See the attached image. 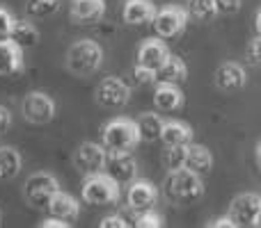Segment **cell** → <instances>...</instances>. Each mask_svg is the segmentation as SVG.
Listing matches in <instances>:
<instances>
[{
    "label": "cell",
    "instance_id": "obj_1",
    "mask_svg": "<svg viewBox=\"0 0 261 228\" xmlns=\"http://www.w3.org/2000/svg\"><path fill=\"white\" fill-rule=\"evenodd\" d=\"M165 197L176 206H193L204 197V180L202 174L181 167V169L167 171L165 178Z\"/></svg>",
    "mask_w": 261,
    "mask_h": 228
},
{
    "label": "cell",
    "instance_id": "obj_2",
    "mask_svg": "<svg viewBox=\"0 0 261 228\" xmlns=\"http://www.w3.org/2000/svg\"><path fill=\"white\" fill-rule=\"evenodd\" d=\"M142 142L138 121L128 116L110 119L101 128V144L108 148V153H133L135 146Z\"/></svg>",
    "mask_w": 261,
    "mask_h": 228
},
{
    "label": "cell",
    "instance_id": "obj_3",
    "mask_svg": "<svg viewBox=\"0 0 261 228\" xmlns=\"http://www.w3.org/2000/svg\"><path fill=\"white\" fill-rule=\"evenodd\" d=\"M64 64H67V71L76 78L92 76L103 64V48L92 39H78L69 46Z\"/></svg>",
    "mask_w": 261,
    "mask_h": 228
},
{
    "label": "cell",
    "instance_id": "obj_4",
    "mask_svg": "<svg viewBox=\"0 0 261 228\" xmlns=\"http://www.w3.org/2000/svg\"><path fill=\"white\" fill-rule=\"evenodd\" d=\"M81 194L83 201L90 206H115L122 197V185L108 171H99V174L85 176Z\"/></svg>",
    "mask_w": 261,
    "mask_h": 228
},
{
    "label": "cell",
    "instance_id": "obj_5",
    "mask_svg": "<svg viewBox=\"0 0 261 228\" xmlns=\"http://www.w3.org/2000/svg\"><path fill=\"white\" fill-rule=\"evenodd\" d=\"M58 192H60V180L48 171H37L23 185V199L28 201V206L37 208V210L48 208L50 199Z\"/></svg>",
    "mask_w": 261,
    "mask_h": 228
},
{
    "label": "cell",
    "instance_id": "obj_6",
    "mask_svg": "<svg viewBox=\"0 0 261 228\" xmlns=\"http://www.w3.org/2000/svg\"><path fill=\"white\" fill-rule=\"evenodd\" d=\"M190 14L188 7H181V5H165L156 12L153 18V32L163 39H176L179 35H184V30L188 27Z\"/></svg>",
    "mask_w": 261,
    "mask_h": 228
},
{
    "label": "cell",
    "instance_id": "obj_7",
    "mask_svg": "<svg viewBox=\"0 0 261 228\" xmlns=\"http://www.w3.org/2000/svg\"><path fill=\"white\" fill-rule=\"evenodd\" d=\"M21 112H23V119L28 123H35V125H46L55 119V112H58V105L55 101L50 99L46 91H28L25 99L21 103Z\"/></svg>",
    "mask_w": 261,
    "mask_h": 228
},
{
    "label": "cell",
    "instance_id": "obj_8",
    "mask_svg": "<svg viewBox=\"0 0 261 228\" xmlns=\"http://www.w3.org/2000/svg\"><path fill=\"white\" fill-rule=\"evenodd\" d=\"M106 162H108V148L99 142H83L73 153V167L83 176L106 171Z\"/></svg>",
    "mask_w": 261,
    "mask_h": 228
},
{
    "label": "cell",
    "instance_id": "obj_9",
    "mask_svg": "<svg viewBox=\"0 0 261 228\" xmlns=\"http://www.w3.org/2000/svg\"><path fill=\"white\" fill-rule=\"evenodd\" d=\"M94 101L101 108H124L130 101V87L126 85V80L117 76H108L96 85L94 89Z\"/></svg>",
    "mask_w": 261,
    "mask_h": 228
},
{
    "label": "cell",
    "instance_id": "obj_10",
    "mask_svg": "<svg viewBox=\"0 0 261 228\" xmlns=\"http://www.w3.org/2000/svg\"><path fill=\"white\" fill-rule=\"evenodd\" d=\"M213 82H216V89L222 91V94H234V91H241L248 82V71H245L243 64L239 62H222L218 67L216 76H213Z\"/></svg>",
    "mask_w": 261,
    "mask_h": 228
},
{
    "label": "cell",
    "instance_id": "obj_11",
    "mask_svg": "<svg viewBox=\"0 0 261 228\" xmlns=\"http://www.w3.org/2000/svg\"><path fill=\"white\" fill-rule=\"evenodd\" d=\"M158 201V189L151 180L147 178H135L133 183H128V189H126V203L128 208L138 215L142 210H149L153 208Z\"/></svg>",
    "mask_w": 261,
    "mask_h": 228
},
{
    "label": "cell",
    "instance_id": "obj_12",
    "mask_svg": "<svg viewBox=\"0 0 261 228\" xmlns=\"http://www.w3.org/2000/svg\"><path fill=\"white\" fill-rule=\"evenodd\" d=\"M261 210V197L257 192H243L229 203V215L236 226H254Z\"/></svg>",
    "mask_w": 261,
    "mask_h": 228
},
{
    "label": "cell",
    "instance_id": "obj_13",
    "mask_svg": "<svg viewBox=\"0 0 261 228\" xmlns=\"http://www.w3.org/2000/svg\"><path fill=\"white\" fill-rule=\"evenodd\" d=\"M170 55L172 53H170V48H167V44L163 41V37L156 35L153 39H144L142 44H140L135 64H142V67L158 71V69L167 62V57H170Z\"/></svg>",
    "mask_w": 261,
    "mask_h": 228
},
{
    "label": "cell",
    "instance_id": "obj_14",
    "mask_svg": "<svg viewBox=\"0 0 261 228\" xmlns=\"http://www.w3.org/2000/svg\"><path fill=\"white\" fill-rule=\"evenodd\" d=\"M25 71L23 48L12 39H0V76L16 78Z\"/></svg>",
    "mask_w": 261,
    "mask_h": 228
},
{
    "label": "cell",
    "instance_id": "obj_15",
    "mask_svg": "<svg viewBox=\"0 0 261 228\" xmlns=\"http://www.w3.org/2000/svg\"><path fill=\"white\" fill-rule=\"evenodd\" d=\"M186 103V94L181 91L179 85L174 82H156V89H153V105H156L158 112H179Z\"/></svg>",
    "mask_w": 261,
    "mask_h": 228
},
{
    "label": "cell",
    "instance_id": "obj_16",
    "mask_svg": "<svg viewBox=\"0 0 261 228\" xmlns=\"http://www.w3.org/2000/svg\"><path fill=\"white\" fill-rule=\"evenodd\" d=\"M106 171L119 185H128L138 178V162H135V157L130 153H108Z\"/></svg>",
    "mask_w": 261,
    "mask_h": 228
},
{
    "label": "cell",
    "instance_id": "obj_17",
    "mask_svg": "<svg viewBox=\"0 0 261 228\" xmlns=\"http://www.w3.org/2000/svg\"><path fill=\"white\" fill-rule=\"evenodd\" d=\"M106 14V0H71L69 16L78 25H94Z\"/></svg>",
    "mask_w": 261,
    "mask_h": 228
},
{
    "label": "cell",
    "instance_id": "obj_18",
    "mask_svg": "<svg viewBox=\"0 0 261 228\" xmlns=\"http://www.w3.org/2000/svg\"><path fill=\"white\" fill-rule=\"evenodd\" d=\"M156 12L158 9L153 0H126L122 9V18L128 25H151Z\"/></svg>",
    "mask_w": 261,
    "mask_h": 228
},
{
    "label": "cell",
    "instance_id": "obj_19",
    "mask_svg": "<svg viewBox=\"0 0 261 228\" xmlns=\"http://www.w3.org/2000/svg\"><path fill=\"white\" fill-rule=\"evenodd\" d=\"M46 210H48V215L58 217V219L67 221V224H73V221L81 217V201H78L76 197H71V194L60 189V192L50 199Z\"/></svg>",
    "mask_w": 261,
    "mask_h": 228
},
{
    "label": "cell",
    "instance_id": "obj_20",
    "mask_svg": "<svg viewBox=\"0 0 261 228\" xmlns=\"http://www.w3.org/2000/svg\"><path fill=\"white\" fill-rule=\"evenodd\" d=\"M161 142L165 146H181V144H190L193 142V128L186 121L179 119H170L165 121L161 133Z\"/></svg>",
    "mask_w": 261,
    "mask_h": 228
},
{
    "label": "cell",
    "instance_id": "obj_21",
    "mask_svg": "<svg viewBox=\"0 0 261 228\" xmlns=\"http://www.w3.org/2000/svg\"><path fill=\"white\" fill-rule=\"evenodd\" d=\"M186 167L197 174L206 176L208 171L213 169V153L208 151L204 144H195L190 142L188 144V160H186Z\"/></svg>",
    "mask_w": 261,
    "mask_h": 228
},
{
    "label": "cell",
    "instance_id": "obj_22",
    "mask_svg": "<svg viewBox=\"0 0 261 228\" xmlns=\"http://www.w3.org/2000/svg\"><path fill=\"white\" fill-rule=\"evenodd\" d=\"M23 157L14 146H0V183L12 180L21 174Z\"/></svg>",
    "mask_w": 261,
    "mask_h": 228
},
{
    "label": "cell",
    "instance_id": "obj_23",
    "mask_svg": "<svg viewBox=\"0 0 261 228\" xmlns=\"http://www.w3.org/2000/svg\"><path fill=\"white\" fill-rule=\"evenodd\" d=\"M188 78V67L181 57L176 55H170L167 62L158 69V82H174V85H181Z\"/></svg>",
    "mask_w": 261,
    "mask_h": 228
},
{
    "label": "cell",
    "instance_id": "obj_24",
    "mask_svg": "<svg viewBox=\"0 0 261 228\" xmlns=\"http://www.w3.org/2000/svg\"><path fill=\"white\" fill-rule=\"evenodd\" d=\"M135 121H138V128H140V137H142V142H156V139H161L165 119H163L158 112H144V114H140Z\"/></svg>",
    "mask_w": 261,
    "mask_h": 228
},
{
    "label": "cell",
    "instance_id": "obj_25",
    "mask_svg": "<svg viewBox=\"0 0 261 228\" xmlns=\"http://www.w3.org/2000/svg\"><path fill=\"white\" fill-rule=\"evenodd\" d=\"M9 39L16 41L21 48H32V46L39 44V30L32 21H18L16 18V25H14Z\"/></svg>",
    "mask_w": 261,
    "mask_h": 228
},
{
    "label": "cell",
    "instance_id": "obj_26",
    "mask_svg": "<svg viewBox=\"0 0 261 228\" xmlns=\"http://www.w3.org/2000/svg\"><path fill=\"white\" fill-rule=\"evenodd\" d=\"M186 160H188V144H181V146H165V151H163V155H161V162L167 171L186 167Z\"/></svg>",
    "mask_w": 261,
    "mask_h": 228
},
{
    "label": "cell",
    "instance_id": "obj_27",
    "mask_svg": "<svg viewBox=\"0 0 261 228\" xmlns=\"http://www.w3.org/2000/svg\"><path fill=\"white\" fill-rule=\"evenodd\" d=\"M188 14L195 21H211L218 16L216 0H188Z\"/></svg>",
    "mask_w": 261,
    "mask_h": 228
},
{
    "label": "cell",
    "instance_id": "obj_28",
    "mask_svg": "<svg viewBox=\"0 0 261 228\" xmlns=\"http://www.w3.org/2000/svg\"><path fill=\"white\" fill-rule=\"evenodd\" d=\"M60 7H62V0H28V5H25L28 14L35 18L53 16Z\"/></svg>",
    "mask_w": 261,
    "mask_h": 228
},
{
    "label": "cell",
    "instance_id": "obj_29",
    "mask_svg": "<svg viewBox=\"0 0 261 228\" xmlns=\"http://www.w3.org/2000/svg\"><path fill=\"white\" fill-rule=\"evenodd\" d=\"M165 221H163V217L158 215L153 208H149V210H142L138 212V217H135V228H161Z\"/></svg>",
    "mask_w": 261,
    "mask_h": 228
},
{
    "label": "cell",
    "instance_id": "obj_30",
    "mask_svg": "<svg viewBox=\"0 0 261 228\" xmlns=\"http://www.w3.org/2000/svg\"><path fill=\"white\" fill-rule=\"evenodd\" d=\"M133 78H135L138 85H156L158 82V71L142 67V64H135L133 67Z\"/></svg>",
    "mask_w": 261,
    "mask_h": 228
},
{
    "label": "cell",
    "instance_id": "obj_31",
    "mask_svg": "<svg viewBox=\"0 0 261 228\" xmlns=\"http://www.w3.org/2000/svg\"><path fill=\"white\" fill-rule=\"evenodd\" d=\"M14 25H16V16H14L9 9L0 7V39H9Z\"/></svg>",
    "mask_w": 261,
    "mask_h": 228
},
{
    "label": "cell",
    "instance_id": "obj_32",
    "mask_svg": "<svg viewBox=\"0 0 261 228\" xmlns=\"http://www.w3.org/2000/svg\"><path fill=\"white\" fill-rule=\"evenodd\" d=\"M245 57H248V62L252 64V67L261 69V35H257L248 44V48H245Z\"/></svg>",
    "mask_w": 261,
    "mask_h": 228
},
{
    "label": "cell",
    "instance_id": "obj_33",
    "mask_svg": "<svg viewBox=\"0 0 261 228\" xmlns=\"http://www.w3.org/2000/svg\"><path fill=\"white\" fill-rule=\"evenodd\" d=\"M218 7V16H231V14H239L243 7V0H216Z\"/></svg>",
    "mask_w": 261,
    "mask_h": 228
},
{
    "label": "cell",
    "instance_id": "obj_34",
    "mask_svg": "<svg viewBox=\"0 0 261 228\" xmlns=\"http://www.w3.org/2000/svg\"><path fill=\"white\" fill-rule=\"evenodd\" d=\"M130 224L124 215H108L99 221V228H128Z\"/></svg>",
    "mask_w": 261,
    "mask_h": 228
},
{
    "label": "cell",
    "instance_id": "obj_35",
    "mask_svg": "<svg viewBox=\"0 0 261 228\" xmlns=\"http://www.w3.org/2000/svg\"><path fill=\"white\" fill-rule=\"evenodd\" d=\"M208 226H211V228H236V221L231 219V215L227 212L225 217H218V219H211V221H208Z\"/></svg>",
    "mask_w": 261,
    "mask_h": 228
},
{
    "label": "cell",
    "instance_id": "obj_36",
    "mask_svg": "<svg viewBox=\"0 0 261 228\" xmlns=\"http://www.w3.org/2000/svg\"><path fill=\"white\" fill-rule=\"evenodd\" d=\"M67 226H71V224H67V221L58 219V217H53V215H48L44 221H39V228H67Z\"/></svg>",
    "mask_w": 261,
    "mask_h": 228
},
{
    "label": "cell",
    "instance_id": "obj_37",
    "mask_svg": "<svg viewBox=\"0 0 261 228\" xmlns=\"http://www.w3.org/2000/svg\"><path fill=\"white\" fill-rule=\"evenodd\" d=\"M9 125H12V112L5 105H0V133H5Z\"/></svg>",
    "mask_w": 261,
    "mask_h": 228
},
{
    "label": "cell",
    "instance_id": "obj_38",
    "mask_svg": "<svg viewBox=\"0 0 261 228\" xmlns=\"http://www.w3.org/2000/svg\"><path fill=\"white\" fill-rule=\"evenodd\" d=\"M254 165H257V169L261 171V142L254 146Z\"/></svg>",
    "mask_w": 261,
    "mask_h": 228
},
{
    "label": "cell",
    "instance_id": "obj_39",
    "mask_svg": "<svg viewBox=\"0 0 261 228\" xmlns=\"http://www.w3.org/2000/svg\"><path fill=\"white\" fill-rule=\"evenodd\" d=\"M254 27H257V35H261V9L257 12V16H254Z\"/></svg>",
    "mask_w": 261,
    "mask_h": 228
},
{
    "label": "cell",
    "instance_id": "obj_40",
    "mask_svg": "<svg viewBox=\"0 0 261 228\" xmlns=\"http://www.w3.org/2000/svg\"><path fill=\"white\" fill-rule=\"evenodd\" d=\"M254 226L261 228V210H259V215H257V221H254Z\"/></svg>",
    "mask_w": 261,
    "mask_h": 228
},
{
    "label": "cell",
    "instance_id": "obj_41",
    "mask_svg": "<svg viewBox=\"0 0 261 228\" xmlns=\"http://www.w3.org/2000/svg\"><path fill=\"white\" fill-rule=\"evenodd\" d=\"M0 226H3V210H0Z\"/></svg>",
    "mask_w": 261,
    "mask_h": 228
}]
</instances>
